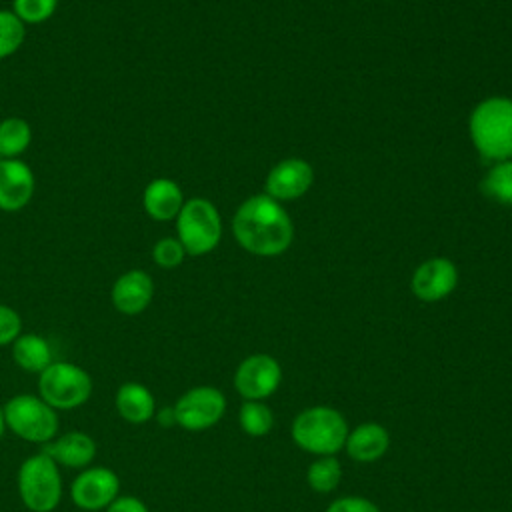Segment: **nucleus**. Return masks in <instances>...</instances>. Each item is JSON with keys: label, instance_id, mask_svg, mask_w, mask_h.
Returning <instances> with one entry per match:
<instances>
[{"label": "nucleus", "instance_id": "1", "mask_svg": "<svg viewBox=\"0 0 512 512\" xmlns=\"http://www.w3.org/2000/svg\"><path fill=\"white\" fill-rule=\"evenodd\" d=\"M234 236L242 248L260 256L284 252L292 242V222L270 196L248 198L234 216Z\"/></svg>", "mask_w": 512, "mask_h": 512}, {"label": "nucleus", "instance_id": "2", "mask_svg": "<svg viewBox=\"0 0 512 512\" xmlns=\"http://www.w3.org/2000/svg\"><path fill=\"white\" fill-rule=\"evenodd\" d=\"M470 134L482 156L498 162L512 158V100L480 102L470 116Z\"/></svg>", "mask_w": 512, "mask_h": 512}, {"label": "nucleus", "instance_id": "3", "mask_svg": "<svg viewBox=\"0 0 512 512\" xmlns=\"http://www.w3.org/2000/svg\"><path fill=\"white\" fill-rule=\"evenodd\" d=\"M348 432L344 416L328 406L306 408L292 422V440L318 456H332L342 450Z\"/></svg>", "mask_w": 512, "mask_h": 512}, {"label": "nucleus", "instance_id": "4", "mask_svg": "<svg viewBox=\"0 0 512 512\" xmlns=\"http://www.w3.org/2000/svg\"><path fill=\"white\" fill-rule=\"evenodd\" d=\"M16 486L22 504L30 512H52L62 500L60 466L40 450L24 458L18 468Z\"/></svg>", "mask_w": 512, "mask_h": 512}, {"label": "nucleus", "instance_id": "5", "mask_svg": "<svg viewBox=\"0 0 512 512\" xmlns=\"http://www.w3.org/2000/svg\"><path fill=\"white\" fill-rule=\"evenodd\" d=\"M92 376L78 364L54 360L38 374V396L54 410H72L92 396Z\"/></svg>", "mask_w": 512, "mask_h": 512}, {"label": "nucleus", "instance_id": "6", "mask_svg": "<svg viewBox=\"0 0 512 512\" xmlns=\"http://www.w3.org/2000/svg\"><path fill=\"white\" fill-rule=\"evenodd\" d=\"M6 428L32 444L50 442L60 428L58 410L46 404L38 394H16L4 402Z\"/></svg>", "mask_w": 512, "mask_h": 512}, {"label": "nucleus", "instance_id": "7", "mask_svg": "<svg viewBox=\"0 0 512 512\" xmlns=\"http://www.w3.org/2000/svg\"><path fill=\"white\" fill-rule=\"evenodd\" d=\"M222 234V222L216 206L206 198H190L176 216V238L186 254L202 256L216 248Z\"/></svg>", "mask_w": 512, "mask_h": 512}, {"label": "nucleus", "instance_id": "8", "mask_svg": "<svg viewBox=\"0 0 512 512\" xmlns=\"http://www.w3.org/2000/svg\"><path fill=\"white\" fill-rule=\"evenodd\" d=\"M172 410L178 426L190 432H200L214 426L224 416L226 398L214 386H196L184 392Z\"/></svg>", "mask_w": 512, "mask_h": 512}, {"label": "nucleus", "instance_id": "9", "mask_svg": "<svg viewBox=\"0 0 512 512\" xmlns=\"http://www.w3.org/2000/svg\"><path fill=\"white\" fill-rule=\"evenodd\" d=\"M120 496V478L112 468L88 466L70 484V500L86 512L106 510Z\"/></svg>", "mask_w": 512, "mask_h": 512}, {"label": "nucleus", "instance_id": "10", "mask_svg": "<svg viewBox=\"0 0 512 512\" xmlns=\"http://www.w3.org/2000/svg\"><path fill=\"white\" fill-rule=\"evenodd\" d=\"M282 380L280 364L268 354H252L240 362L234 374V386L246 400H262L276 392Z\"/></svg>", "mask_w": 512, "mask_h": 512}, {"label": "nucleus", "instance_id": "11", "mask_svg": "<svg viewBox=\"0 0 512 512\" xmlns=\"http://www.w3.org/2000/svg\"><path fill=\"white\" fill-rule=\"evenodd\" d=\"M154 298V280L146 270L132 268L122 272L110 290L112 306L124 316L142 314Z\"/></svg>", "mask_w": 512, "mask_h": 512}, {"label": "nucleus", "instance_id": "12", "mask_svg": "<svg viewBox=\"0 0 512 512\" xmlns=\"http://www.w3.org/2000/svg\"><path fill=\"white\" fill-rule=\"evenodd\" d=\"M36 188L32 168L22 158L0 160V210L18 212L30 204Z\"/></svg>", "mask_w": 512, "mask_h": 512}, {"label": "nucleus", "instance_id": "13", "mask_svg": "<svg viewBox=\"0 0 512 512\" xmlns=\"http://www.w3.org/2000/svg\"><path fill=\"white\" fill-rule=\"evenodd\" d=\"M44 454H48L58 466L84 470L92 466L98 446L96 440L82 430H68L64 434H56L50 442L42 444L40 448Z\"/></svg>", "mask_w": 512, "mask_h": 512}, {"label": "nucleus", "instance_id": "14", "mask_svg": "<svg viewBox=\"0 0 512 512\" xmlns=\"http://www.w3.org/2000/svg\"><path fill=\"white\" fill-rule=\"evenodd\" d=\"M458 282L456 266L446 258H432L420 264L412 276V290L424 302L446 298Z\"/></svg>", "mask_w": 512, "mask_h": 512}, {"label": "nucleus", "instance_id": "15", "mask_svg": "<svg viewBox=\"0 0 512 512\" xmlns=\"http://www.w3.org/2000/svg\"><path fill=\"white\" fill-rule=\"evenodd\" d=\"M312 168L300 158H288L276 164L266 180L268 196L274 200H290L302 196L312 184Z\"/></svg>", "mask_w": 512, "mask_h": 512}, {"label": "nucleus", "instance_id": "16", "mask_svg": "<svg viewBox=\"0 0 512 512\" xmlns=\"http://www.w3.org/2000/svg\"><path fill=\"white\" fill-rule=\"evenodd\" d=\"M142 206L152 220L168 222L180 214L184 206V196L180 186L172 178H154L146 184L142 192Z\"/></svg>", "mask_w": 512, "mask_h": 512}, {"label": "nucleus", "instance_id": "17", "mask_svg": "<svg viewBox=\"0 0 512 512\" xmlns=\"http://www.w3.org/2000/svg\"><path fill=\"white\" fill-rule=\"evenodd\" d=\"M390 446L388 430L376 422H366L356 426L352 432H348L344 448L348 456L356 462H374Z\"/></svg>", "mask_w": 512, "mask_h": 512}, {"label": "nucleus", "instance_id": "18", "mask_svg": "<svg viewBox=\"0 0 512 512\" xmlns=\"http://www.w3.org/2000/svg\"><path fill=\"white\" fill-rule=\"evenodd\" d=\"M116 410L130 424H144L156 416L154 394L140 382H124L116 390Z\"/></svg>", "mask_w": 512, "mask_h": 512}, {"label": "nucleus", "instance_id": "19", "mask_svg": "<svg viewBox=\"0 0 512 512\" xmlns=\"http://www.w3.org/2000/svg\"><path fill=\"white\" fill-rule=\"evenodd\" d=\"M10 346H12V360L24 372L40 374L44 368H48L54 362L52 348H50L48 340L40 334L24 332Z\"/></svg>", "mask_w": 512, "mask_h": 512}, {"label": "nucleus", "instance_id": "20", "mask_svg": "<svg viewBox=\"0 0 512 512\" xmlns=\"http://www.w3.org/2000/svg\"><path fill=\"white\" fill-rule=\"evenodd\" d=\"M32 144V126L20 116L0 120V160L20 158Z\"/></svg>", "mask_w": 512, "mask_h": 512}, {"label": "nucleus", "instance_id": "21", "mask_svg": "<svg viewBox=\"0 0 512 512\" xmlns=\"http://www.w3.org/2000/svg\"><path fill=\"white\" fill-rule=\"evenodd\" d=\"M482 192L498 204L512 206V162L504 160L488 170L482 180Z\"/></svg>", "mask_w": 512, "mask_h": 512}, {"label": "nucleus", "instance_id": "22", "mask_svg": "<svg viewBox=\"0 0 512 512\" xmlns=\"http://www.w3.org/2000/svg\"><path fill=\"white\" fill-rule=\"evenodd\" d=\"M342 478V466L334 456H322L310 464L306 480L316 492H332Z\"/></svg>", "mask_w": 512, "mask_h": 512}, {"label": "nucleus", "instance_id": "23", "mask_svg": "<svg viewBox=\"0 0 512 512\" xmlns=\"http://www.w3.org/2000/svg\"><path fill=\"white\" fill-rule=\"evenodd\" d=\"M240 426L248 436H264L270 432L274 418L270 408L260 400H246L238 414Z\"/></svg>", "mask_w": 512, "mask_h": 512}, {"label": "nucleus", "instance_id": "24", "mask_svg": "<svg viewBox=\"0 0 512 512\" xmlns=\"http://www.w3.org/2000/svg\"><path fill=\"white\" fill-rule=\"evenodd\" d=\"M24 38L26 24L12 10H0V60L16 54Z\"/></svg>", "mask_w": 512, "mask_h": 512}, {"label": "nucleus", "instance_id": "25", "mask_svg": "<svg viewBox=\"0 0 512 512\" xmlns=\"http://www.w3.org/2000/svg\"><path fill=\"white\" fill-rule=\"evenodd\" d=\"M58 0H12V12L24 24H42L54 16Z\"/></svg>", "mask_w": 512, "mask_h": 512}, {"label": "nucleus", "instance_id": "26", "mask_svg": "<svg viewBox=\"0 0 512 512\" xmlns=\"http://www.w3.org/2000/svg\"><path fill=\"white\" fill-rule=\"evenodd\" d=\"M184 256H186L184 246L180 244L178 238H172V236L160 238L152 246V260H154V264L160 266V268H166V270L180 266Z\"/></svg>", "mask_w": 512, "mask_h": 512}, {"label": "nucleus", "instance_id": "27", "mask_svg": "<svg viewBox=\"0 0 512 512\" xmlns=\"http://www.w3.org/2000/svg\"><path fill=\"white\" fill-rule=\"evenodd\" d=\"M20 334H22L20 314L8 304H0V346L12 344Z\"/></svg>", "mask_w": 512, "mask_h": 512}, {"label": "nucleus", "instance_id": "28", "mask_svg": "<svg viewBox=\"0 0 512 512\" xmlns=\"http://www.w3.org/2000/svg\"><path fill=\"white\" fill-rule=\"evenodd\" d=\"M326 512H380L374 502L362 496H344L334 500Z\"/></svg>", "mask_w": 512, "mask_h": 512}, {"label": "nucleus", "instance_id": "29", "mask_svg": "<svg viewBox=\"0 0 512 512\" xmlns=\"http://www.w3.org/2000/svg\"><path fill=\"white\" fill-rule=\"evenodd\" d=\"M104 512H150V510L140 498L124 494V496H118Z\"/></svg>", "mask_w": 512, "mask_h": 512}, {"label": "nucleus", "instance_id": "30", "mask_svg": "<svg viewBox=\"0 0 512 512\" xmlns=\"http://www.w3.org/2000/svg\"><path fill=\"white\" fill-rule=\"evenodd\" d=\"M4 432H6V418H4V408L0 406V438L4 436Z\"/></svg>", "mask_w": 512, "mask_h": 512}]
</instances>
